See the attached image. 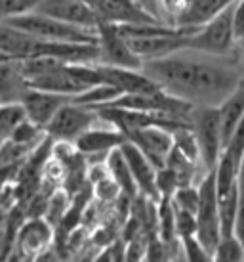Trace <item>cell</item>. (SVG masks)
<instances>
[{"label":"cell","mask_w":244,"mask_h":262,"mask_svg":"<svg viewBox=\"0 0 244 262\" xmlns=\"http://www.w3.org/2000/svg\"><path fill=\"white\" fill-rule=\"evenodd\" d=\"M141 71L166 94L193 107H215L244 79L237 52L208 54L181 48L168 56L141 61Z\"/></svg>","instance_id":"6da1fadb"},{"label":"cell","mask_w":244,"mask_h":262,"mask_svg":"<svg viewBox=\"0 0 244 262\" xmlns=\"http://www.w3.org/2000/svg\"><path fill=\"white\" fill-rule=\"evenodd\" d=\"M14 25L15 29H21L36 38L42 40H52V42H97V33L92 29H82L71 23L59 21L56 17L38 14V12H29V14L17 15L8 21Z\"/></svg>","instance_id":"7a4b0ae2"},{"label":"cell","mask_w":244,"mask_h":262,"mask_svg":"<svg viewBox=\"0 0 244 262\" xmlns=\"http://www.w3.org/2000/svg\"><path fill=\"white\" fill-rule=\"evenodd\" d=\"M233 4L206 23H202L201 27L189 31L185 37V48L219 54V56L233 54L237 48V40L233 35Z\"/></svg>","instance_id":"3957f363"},{"label":"cell","mask_w":244,"mask_h":262,"mask_svg":"<svg viewBox=\"0 0 244 262\" xmlns=\"http://www.w3.org/2000/svg\"><path fill=\"white\" fill-rule=\"evenodd\" d=\"M189 123H191V130H193L194 140H197L199 159H201L202 167L208 172H212L223 149L217 107H206V105L191 107Z\"/></svg>","instance_id":"277c9868"},{"label":"cell","mask_w":244,"mask_h":262,"mask_svg":"<svg viewBox=\"0 0 244 262\" xmlns=\"http://www.w3.org/2000/svg\"><path fill=\"white\" fill-rule=\"evenodd\" d=\"M194 220H197L194 237L201 241L202 247L212 255L217 241L222 237L219 214H217V199H215L214 170L208 172L199 182V205H197V211H194Z\"/></svg>","instance_id":"5b68a950"},{"label":"cell","mask_w":244,"mask_h":262,"mask_svg":"<svg viewBox=\"0 0 244 262\" xmlns=\"http://www.w3.org/2000/svg\"><path fill=\"white\" fill-rule=\"evenodd\" d=\"M97 121H100V115L93 107L69 100L54 113V117L44 126V132L52 140H65L75 144V140Z\"/></svg>","instance_id":"8992f818"},{"label":"cell","mask_w":244,"mask_h":262,"mask_svg":"<svg viewBox=\"0 0 244 262\" xmlns=\"http://www.w3.org/2000/svg\"><path fill=\"white\" fill-rule=\"evenodd\" d=\"M54 226L44 216L25 219L19 226L14 239V255L27 260H38L54 247Z\"/></svg>","instance_id":"52a82bcc"},{"label":"cell","mask_w":244,"mask_h":262,"mask_svg":"<svg viewBox=\"0 0 244 262\" xmlns=\"http://www.w3.org/2000/svg\"><path fill=\"white\" fill-rule=\"evenodd\" d=\"M95 33H97V63L141 69V59L128 48L126 40L116 31L115 23L100 21Z\"/></svg>","instance_id":"ba28073f"},{"label":"cell","mask_w":244,"mask_h":262,"mask_svg":"<svg viewBox=\"0 0 244 262\" xmlns=\"http://www.w3.org/2000/svg\"><path fill=\"white\" fill-rule=\"evenodd\" d=\"M124 140H126V136L118 128H115L113 124H109L107 121H103L100 117L97 123L75 140V147L84 155L86 163L105 161L107 153L120 146Z\"/></svg>","instance_id":"9c48e42d"},{"label":"cell","mask_w":244,"mask_h":262,"mask_svg":"<svg viewBox=\"0 0 244 262\" xmlns=\"http://www.w3.org/2000/svg\"><path fill=\"white\" fill-rule=\"evenodd\" d=\"M33 12L56 17L59 21L71 23L82 29L97 31L100 17L88 0H38Z\"/></svg>","instance_id":"30bf717a"},{"label":"cell","mask_w":244,"mask_h":262,"mask_svg":"<svg viewBox=\"0 0 244 262\" xmlns=\"http://www.w3.org/2000/svg\"><path fill=\"white\" fill-rule=\"evenodd\" d=\"M126 140L136 144L139 147V151L155 165V168L164 167L168 153L174 146L172 130H168L164 126H158V124H149V126H141V128L128 132Z\"/></svg>","instance_id":"8fae6325"},{"label":"cell","mask_w":244,"mask_h":262,"mask_svg":"<svg viewBox=\"0 0 244 262\" xmlns=\"http://www.w3.org/2000/svg\"><path fill=\"white\" fill-rule=\"evenodd\" d=\"M118 149H120V153L124 155L126 163H128L132 178H134V182H136L137 193L149 197L153 201H158L160 195H158L157 184H155V176H157L155 165H153L151 161L139 151V147H137L136 144H132L130 140H124L120 146H118Z\"/></svg>","instance_id":"7c38bea8"},{"label":"cell","mask_w":244,"mask_h":262,"mask_svg":"<svg viewBox=\"0 0 244 262\" xmlns=\"http://www.w3.org/2000/svg\"><path fill=\"white\" fill-rule=\"evenodd\" d=\"M29 88L36 90H46V92H54V94H63L69 98H75L77 94L86 90V84L75 75L71 63H58V66L50 67L48 71L40 73L35 79L27 80Z\"/></svg>","instance_id":"4fadbf2b"},{"label":"cell","mask_w":244,"mask_h":262,"mask_svg":"<svg viewBox=\"0 0 244 262\" xmlns=\"http://www.w3.org/2000/svg\"><path fill=\"white\" fill-rule=\"evenodd\" d=\"M100 21L115 23H153L158 21L155 15L145 12L134 0H88ZM162 23V21H160Z\"/></svg>","instance_id":"5bb4252c"},{"label":"cell","mask_w":244,"mask_h":262,"mask_svg":"<svg viewBox=\"0 0 244 262\" xmlns=\"http://www.w3.org/2000/svg\"><path fill=\"white\" fill-rule=\"evenodd\" d=\"M46 40L36 38L10 23H0V52L10 59H27L42 56Z\"/></svg>","instance_id":"9a60e30c"},{"label":"cell","mask_w":244,"mask_h":262,"mask_svg":"<svg viewBox=\"0 0 244 262\" xmlns=\"http://www.w3.org/2000/svg\"><path fill=\"white\" fill-rule=\"evenodd\" d=\"M72 98L63 94H54V92H46V90H36V88H29L21 100L23 111L25 117L31 123L38 124L40 128H44L48 121H50L54 113L63 105L65 102H69Z\"/></svg>","instance_id":"2e32d148"},{"label":"cell","mask_w":244,"mask_h":262,"mask_svg":"<svg viewBox=\"0 0 244 262\" xmlns=\"http://www.w3.org/2000/svg\"><path fill=\"white\" fill-rule=\"evenodd\" d=\"M100 69V75L103 82H109L120 90L122 94H132V92H153L158 90V86L153 82L141 69H128V67H115L95 63Z\"/></svg>","instance_id":"e0dca14e"},{"label":"cell","mask_w":244,"mask_h":262,"mask_svg":"<svg viewBox=\"0 0 244 262\" xmlns=\"http://www.w3.org/2000/svg\"><path fill=\"white\" fill-rule=\"evenodd\" d=\"M235 0H185L180 14L174 17V27L197 29L202 23L212 19L222 10L231 6Z\"/></svg>","instance_id":"ac0fdd59"},{"label":"cell","mask_w":244,"mask_h":262,"mask_svg":"<svg viewBox=\"0 0 244 262\" xmlns=\"http://www.w3.org/2000/svg\"><path fill=\"white\" fill-rule=\"evenodd\" d=\"M29 84L23 77L19 59L0 61V103H21Z\"/></svg>","instance_id":"d6986e66"},{"label":"cell","mask_w":244,"mask_h":262,"mask_svg":"<svg viewBox=\"0 0 244 262\" xmlns=\"http://www.w3.org/2000/svg\"><path fill=\"white\" fill-rule=\"evenodd\" d=\"M217 107V119H219V130H222V142L229 140L233 130L238 126V123L244 117V79L237 84V88L223 100Z\"/></svg>","instance_id":"ffe728a7"},{"label":"cell","mask_w":244,"mask_h":262,"mask_svg":"<svg viewBox=\"0 0 244 262\" xmlns=\"http://www.w3.org/2000/svg\"><path fill=\"white\" fill-rule=\"evenodd\" d=\"M105 167H107L109 176L118 184V188H120V191L124 195H128L130 199L137 195L136 182H134L132 172H130V168H128V163H126V159H124V155L120 153L118 147H115V149H111V151L107 153V157H105Z\"/></svg>","instance_id":"44dd1931"},{"label":"cell","mask_w":244,"mask_h":262,"mask_svg":"<svg viewBox=\"0 0 244 262\" xmlns=\"http://www.w3.org/2000/svg\"><path fill=\"white\" fill-rule=\"evenodd\" d=\"M122 92L116 86L109 84V82H100V84H93V86L86 88L84 92H80L72 98V102L84 103L90 107H97V105H105V103L113 102L115 98H118Z\"/></svg>","instance_id":"7402d4cb"},{"label":"cell","mask_w":244,"mask_h":262,"mask_svg":"<svg viewBox=\"0 0 244 262\" xmlns=\"http://www.w3.org/2000/svg\"><path fill=\"white\" fill-rule=\"evenodd\" d=\"M212 260H244V245L235 233L222 235L212 253Z\"/></svg>","instance_id":"603a6c76"},{"label":"cell","mask_w":244,"mask_h":262,"mask_svg":"<svg viewBox=\"0 0 244 262\" xmlns=\"http://www.w3.org/2000/svg\"><path fill=\"white\" fill-rule=\"evenodd\" d=\"M23 119L25 111L21 103H0V138L6 140Z\"/></svg>","instance_id":"cb8c5ba5"},{"label":"cell","mask_w":244,"mask_h":262,"mask_svg":"<svg viewBox=\"0 0 244 262\" xmlns=\"http://www.w3.org/2000/svg\"><path fill=\"white\" fill-rule=\"evenodd\" d=\"M92 186V197L97 199L100 203H116V199L122 195L118 184L111 178V176H103L100 180H95Z\"/></svg>","instance_id":"d4e9b609"},{"label":"cell","mask_w":244,"mask_h":262,"mask_svg":"<svg viewBox=\"0 0 244 262\" xmlns=\"http://www.w3.org/2000/svg\"><path fill=\"white\" fill-rule=\"evenodd\" d=\"M172 205L178 207V209H183V211L194 212L197 211V205H199V186L194 184H189V186H180L176 188L172 195Z\"/></svg>","instance_id":"484cf974"},{"label":"cell","mask_w":244,"mask_h":262,"mask_svg":"<svg viewBox=\"0 0 244 262\" xmlns=\"http://www.w3.org/2000/svg\"><path fill=\"white\" fill-rule=\"evenodd\" d=\"M38 0H0V23L33 12Z\"/></svg>","instance_id":"4316f807"},{"label":"cell","mask_w":244,"mask_h":262,"mask_svg":"<svg viewBox=\"0 0 244 262\" xmlns=\"http://www.w3.org/2000/svg\"><path fill=\"white\" fill-rule=\"evenodd\" d=\"M174 228H176V235H178V239L187 237V235H194V232H197L194 212H189V211H183V209L174 207Z\"/></svg>","instance_id":"83f0119b"},{"label":"cell","mask_w":244,"mask_h":262,"mask_svg":"<svg viewBox=\"0 0 244 262\" xmlns=\"http://www.w3.org/2000/svg\"><path fill=\"white\" fill-rule=\"evenodd\" d=\"M180 243H181V251H183V258H185V260H212V255L202 247V243L197 239L194 235L181 237Z\"/></svg>","instance_id":"f1b7e54d"},{"label":"cell","mask_w":244,"mask_h":262,"mask_svg":"<svg viewBox=\"0 0 244 262\" xmlns=\"http://www.w3.org/2000/svg\"><path fill=\"white\" fill-rule=\"evenodd\" d=\"M233 35L237 42L244 38V0H235L233 4Z\"/></svg>","instance_id":"f546056e"},{"label":"cell","mask_w":244,"mask_h":262,"mask_svg":"<svg viewBox=\"0 0 244 262\" xmlns=\"http://www.w3.org/2000/svg\"><path fill=\"white\" fill-rule=\"evenodd\" d=\"M134 2H136V4H139L145 12H149L151 15H155L158 21H162V19H160V14H158V0H134ZM162 23H164V21H162Z\"/></svg>","instance_id":"4dcf8cb0"},{"label":"cell","mask_w":244,"mask_h":262,"mask_svg":"<svg viewBox=\"0 0 244 262\" xmlns=\"http://www.w3.org/2000/svg\"><path fill=\"white\" fill-rule=\"evenodd\" d=\"M235 52H237L238 63H240V67L244 69V38L240 40V42H237V48H235Z\"/></svg>","instance_id":"1f68e13d"},{"label":"cell","mask_w":244,"mask_h":262,"mask_svg":"<svg viewBox=\"0 0 244 262\" xmlns=\"http://www.w3.org/2000/svg\"><path fill=\"white\" fill-rule=\"evenodd\" d=\"M4 59H10V58H8L6 54H2V52H0V61H4Z\"/></svg>","instance_id":"d6a6232c"}]
</instances>
